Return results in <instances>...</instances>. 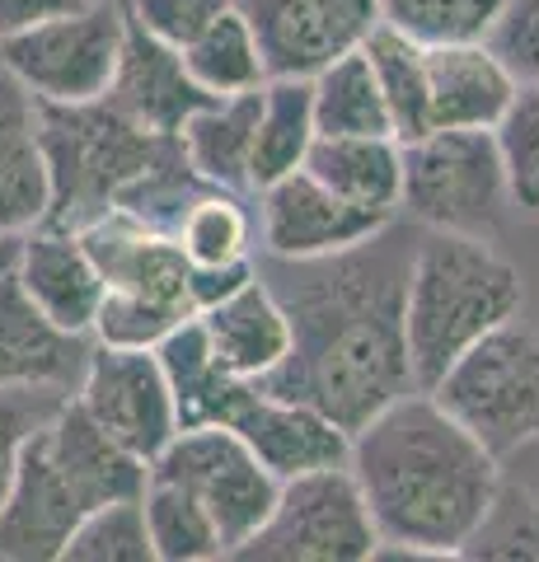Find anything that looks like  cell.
I'll use <instances>...</instances> for the list:
<instances>
[{
  "label": "cell",
  "instance_id": "obj_1",
  "mask_svg": "<svg viewBox=\"0 0 539 562\" xmlns=\"http://www.w3.org/2000/svg\"><path fill=\"white\" fill-rule=\"evenodd\" d=\"M413 239L390 221L357 249L258 268L291 314V357L263 390L315 403L347 431L413 390L404 342Z\"/></svg>",
  "mask_w": 539,
  "mask_h": 562
},
{
  "label": "cell",
  "instance_id": "obj_2",
  "mask_svg": "<svg viewBox=\"0 0 539 562\" xmlns=\"http://www.w3.org/2000/svg\"><path fill=\"white\" fill-rule=\"evenodd\" d=\"M347 469L367 497L375 558H460L489 512L502 460L427 390H408L352 431Z\"/></svg>",
  "mask_w": 539,
  "mask_h": 562
},
{
  "label": "cell",
  "instance_id": "obj_3",
  "mask_svg": "<svg viewBox=\"0 0 539 562\" xmlns=\"http://www.w3.org/2000/svg\"><path fill=\"white\" fill-rule=\"evenodd\" d=\"M526 281L489 235L423 231L404 281V342L413 390H431L479 338L520 319Z\"/></svg>",
  "mask_w": 539,
  "mask_h": 562
},
{
  "label": "cell",
  "instance_id": "obj_4",
  "mask_svg": "<svg viewBox=\"0 0 539 562\" xmlns=\"http://www.w3.org/2000/svg\"><path fill=\"white\" fill-rule=\"evenodd\" d=\"M38 132L47 160L43 225H61V231H80L85 221L117 206L179 140L146 132L142 122L117 113L109 99L38 103Z\"/></svg>",
  "mask_w": 539,
  "mask_h": 562
},
{
  "label": "cell",
  "instance_id": "obj_5",
  "mask_svg": "<svg viewBox=\"0 0 539 562\" xmlns=\"http://www.w3.org/2000/svg\"><path fill=\"white\" fill-rule=\"evenodd\" d=\"M94 268L103 277V301L94 314L90 342L103 347H160L183 319H193L188 277L193 262L183 258L179 239L155 231L123 206L85 221L80 231Z\"/></svg>",
  "mask_w": 539,
  "mask_h": 562
},
{
  "label": "cell",
  "instance_id": "obj_6",
  "mask_svg": "<svg viewBox=\"0 0 539 562\" xmlns=\"http://www.w3.org/2000/svg\"><path fill=\"white\" fill-rule=\"evenodd\" d=\"M497 460L539 441V328L520 319L479 338L427 390Z\"/></svg>",
  "mask_w": 539,
  "mask_h": 562
},
{
  "label": "cell",
  "instance_id": "obj_7",
  "mask_svg": "<svg viewBox=\"0 0 539 562\" xmlns=\"http://www.w3.org/2000/svg\"><path fill=\"white\" fill-rule=\"evenodd\" d=\"M507 173L493 132L437 127L404 140V188L398 211H408L423 231L489 235L502 221Z\"/></svg>",
  "mask_w": 539,
  "mask_h": 562
},
{
  "label": "cell",
  "instance_id": "obj_8",
  "mask_svg": "<svg viewBox=\"0 0 539 562\" xmlns=\"http://www.w3.org/2000/svg\"><path fill=\"white\" fill-rule=\"evenodd\" d=\"M380 549L375 520L347 464H328L277 487L268 520L245 539V562H367Z\"/></svg>",
  "mask_w": 539,
  "mask_h": 562
},
{
  "label": "cell",
  "instance_id": "obj_9",
  "mask_svg": "<svg viewBox=\"0 0 539 562\" xmlns=\"http://www.w3.org/2000/svg\"><path fill=\"white\" fill-rule=\"evenodd\" d=\"M127 38L123 0H85L0 43V66L38 103H94L109 94Z\"/></svg>",
  "mask_w": 539,
  "mask_h": 562
},
{
  "label": "cell",
  "instance_id": "obj_10",
  "mask_svg": "<svg viewBox=\"0 0 539 562\" xmlns=\"http://www.w3.org/2000/svg\"><path fill=\"white\" fill-rule=\"evenodd\" d=\"M150 473L179 483L206 506L225 539V558L245 549V539L268 520L282 487L231 427H179V436L150 460Z\"/></svg>",
  "mask_w": 539,
  "mask_h": 562
},
{
  "label": "cell",
  "instance_id": "obj_11",
  "mask_svg": "<svg viewBox=\"0 0 539 562\" xmlns=\"http://www.w3.org/2000/svg\"><path fill=\"white\" fill-rule=\"evenodd\" d=\"M71 398L117 446L132 450L146 464L179 436V408H173V394H169V380L160 371L155 347L94 342Z\"/></svg>",
  "mask_w": 539,
  "mask_h": 562
},
{
  "label": "cell",
  "instance_id": "obj_12",
  "mask_svg": "<svg viewBox=\"0 0 539 562\" xmlns=\"http://www.w3.org/2000/svg\"><path fill=\"white\" fill-rule=\"evenodd\" d=\"M254 198H258V211H254L258 249L277 262H310V258L357 249V244H367L394 221L390 211H371L338 198L310 169H295L287 179L258 188Z\"/></svg>",
  "mask_w": 539,
  "mask_h": 562
},
{
  "label": "cell",
  "instance_id": "obj_13",
  "mask_svg": "<svg viewBox=\"0 0 539 562\" xmlns=\"http://www.w3.org/2000/svg\"><path fill=\"white\" fill-rule=\"evenodd\" d=\"M235 10L254 29L268 76H315L380 24L375 0H235Z\"/></svg>",
  "mask_w": 539,
  "mask_h": 562
},
{
  "label": "cell",
  "instance_id": "obj_14",
  "mask_svg": "<svg viewBox=\"0 0 539 562\" xmlns=\"http://www.w3.org/2000/svg\"><path fill=\"white\" fill-rule=\"evenodd\" d=\"M225 427L258 454V464L277 483L328 469V464H347V450H352V431L343 422H334L305 398L272 394L263 384H254Z\"/></svg>",
  "mask_w": 539,
  "mask_h": 562
},
{
  "label": "cell",
  "instance_id": "obj_15",
  "mask_svg": "<svg viewBox=\"0 0 539 562\" xmlns=\"http://www.w3.org/2000/svg\"><path fill=\"white\" fill-rule=\"evenodd\" d=\"M80 516H85V506L66 487L57 464H52L43 431H38L29 441L20 469H14L5 502H0V558L5 562H61V549Z\"/></svg>",
  "mask_w": 539,
  "mask_h": 562
},
{
  "label": "cell",
  "instance_id": "obj_16",
  "mask_svg": "<svg viewBox=\"0 0 539 562\" xmlns=\"http://www.w3.org/2000/svg\"><path fill=\"white\" fill-rule=\"evenodd\" d=\"M520 80L489 47V38L427 47V122L460 132H493L512 109Z\"/></svg>",
  "mask_w": 539,
  "mask_h": 562
},
{
  "label": "cell",
  "instance_id": "obj_17",
  "mask_svg": "<svg viewBox=\"0 0 539 562\" xmlns=\"http://www.w3.org/2000/svg\"><path fill=\"white\" fill-rule=\"evenodd\" d=\"M198 324L212 342L216 361L245 384H263L282 371L291 357V314L282 295L268 286L263 272H254L245 286H235L225 301L206 305Z\"/></svg>",
  "mask_w": 539,
  "mask_h": 562
},
{
  "label": "cell",
  "instance_id": "obj_18",
  "mask_svg": "<svg viewBox=\"0 0 539 562\" xmlns=\"http://www.w3.org/2000/svg\"><path fill=\"white\" fill-rule=\"evenodd\" d=\"M14 277L29 291V301L61 333L90 338L99 301H103V277L76 231H61V225H33V231H24Z\"/></svg>",
  "mask_w": 539,
  "mask_h": 562
},
{
  "label": "cell",
  "instance_id": "obj_19",
  "mask_svg": "<svg viewBox=\"0 0 539 562\" xmlns=\"http://www.w3.org/2000/svg\"><path fill=\"white\" fill-rule=\"evenodd\" d=\"M103 99L117 113H127L132 122H142L146 132H160V136H179L183 122L202 103H212V94H202L198 80L188 76L179 47L150 38L132 20H127V38H123V57H117V70H113V85Z\"/></svg>",
  "mask_w": 539,
  "mask_h": 562
},
{
  "label": "cell",
  "instance_id": "obj_20",
  "mask_svg": "<svg viewBox=\"0 0 539 562\" xmlns=\"http://www.w3.org/2000/svg\"><path fill=\"white\" fill-rule=\"evenodd\" d=\"M43 446H47L52 464H57V473L66 479V487L76 492V502L85 512H90V506H103V502L142 497V487L150 479V464L117 446L71 394H66V403L43 427Z\"/></svg>",
  "mask_w": 539,
  "mask_h": 562
},
{
  "label": "cell",
  "instance_id": "obj_21",
  "mask_svg": "<svg viewBox=\"0 0 539 562\" xmlns=\"http://www.w3.org/2000/svg\"><path fill=\"white\" fill-rule=\"evenodd\" d=\"M90 338L61 333L47 314L29 301L20 277L0 281V384H57L76 390L90 357Z\"/></svg>",
  "mask_w": 539,
  "mask_h": 562
},
{
  "label": "cell",
  "instance_id": "obj_22",
  "mask_svg": "<svg viewBox=\"0 0 539 562\" xmlns=\"http://www.w3.org/2000/svg\"><path fill=\"white\" fill-rule=\"evenodd\" d=\"M47 216V160L38 99L0 66V235H24Z\"/></svg>",
  "mask_w": 539,
  "mask_h": 562
},
{
  "label": "cell",
  "instance_id": "obj_23",
  "mask_svg": "<svg viewBox=\"0 0 539 562\" xmlns=\"http://www.w3.org/2000/svg\"><path fill=\"white\" fill-rule=\"evenodd\" d=\"M155 357H160L173 408H179V427H225L239 403H245V394L254 390V384L235 380L216 361V351H212V342H206L198 314L183 319L169 338H160Z\"/></svg>",
  "mask_w": 539,
  "mask_h": 562
},
{
  "label": "cell",
  "instance_id": "obj_24",
  "mask_svg": "<svg viewBox=\"0 0 539 562\" xmlns=\"http://www.w3.org/2000/svg\"><path fill=\"white\" fill-rule=\"evenodd\" d=\"M258 99H263V85L249 94L212 99L179 127L183 160L198 169V179H206L212 188L254 198L249 192V155H254V127H258Z\"/></svg>",
  "mask_w": 539,
  "mask_h": 562
},
{
  "label": "cell",
  "instance_id": "obj_25",
  "mask_svg": "<svg viewBox=\"0 0 539 562\" xmlns=\"http://www.w3.org/2000/svg\"><path fill=\"white\" fill-rule=\"evenodd\" d=\"M338 198L398 216L404 188V140L398 136H315L305 165Z\"/></svg>",
  "mask_w": 539,
  "mask_h": 562
},
{
  "label": "cell",
  "instance_id": "obj_26",
  "mask_svg": "<svg viewBox=\"0 0 539 562\" xmlns=\"http://www.w3.org/2000/svg\"><path fill=\"white\" fill-rule=\"evenodd\" d=\"M315 99H310V76H268L263 99H258V127L249 155V192L287 179L305 165L315 146Z\"/></svg>",
  "mask_w": 539,
  "mask_h": 562
},
{
  "label": "cell",
  "instance_id": "obj_27",
  "mask_svg": "<svg viewBox=\"0 0 539 562\" xmlns=\"http://www.w3.org/2000/svg\"><path fill=\"white\" fill-rule=\"evenodd\" d=\"M315 99V132L319 136H394L385 94L375 85L367 52L352 47L310 76Z\"/></svg>",
  "mask_w": 539,
  "mask_h": 562
},
{
  "label": "cell",
  "instance_id": "obj_28",
  "mask_svg": "<svg viewBox=\"0 0 539 562\" xmlns=\"http://www.w3.org/2000/svg\"><path fill=\"white\" fill-rule=\"evenodd\" d=\"M179 57L188 66V76L198 80L202 94L225 99V94H249L268 80V66H263V52H258V38L249 20L239 14L235 5L216 14L193 43L179 47Z\"/></svg>",
  "mask_w": 539,
  "mask_h": 562
},
{
  "label": "cell",
  "instance_id": "obj_29",
  "mask_svg": "<svg viewBox=\"0 0 539 562\" xmlns=\"http://www.w3.org/2000/svg\"><path fill=\"white\" fill-rule=\"evenodd\" d=\"M173 239H179V249L193 268H235V262H254L258 221L245 192L206 188L183 211V221L173 225Z\"/></svg>",
  "mask_w": 539,
  "mask_h": 562
},
{
  "label": "cell",
  "instance_id": "obj_30",
  "mask_svg": "<svg viewBox=\"0 0 539 562\" xmlns=\"http://www.w3.org/2000/svg\"><path fill=\"white\" fill-rule=\"evenodd\" d=\"M142 512H146V535L155 562H212L225 558V539L206 506L183 492L179 483L150 473L142 487Z\"/></svg>",
  "mask_w": 539,
  "mask_h": 562
},
{
  "label": "cell",
  "instance_id": "obj_31",
  "mask_svg": "<svg viewBox=\"0 0 539 562\" xmlns=\"http://www.w3.org/2000/svg\"><path fill=\"white\" fill-rule=\"evenodd\" d=\"M361 52H367L375 85H380V94H385L394 136L413 140V136L431 132V122H427V47L390 24H375L367 33V43H361Z\"/></svg>",
  "mask_w": 539,
  "mask_h": 562
},
{
  "label": "cell",
  "instance_id": "obj_32",
  "mask_svg": "<svg viewBox=\"0 0 539 562\" xmlns=\"http://www.w3.org/2000/svg\"><path fill=\"white\" fill-rule=\"evenodd\" d=\"M460 558L474 562H539V497L530 487L502 479L489 512L464 539Z\"/></svg>",
  "mask_w": 539,
  "mask_h": 562
},
{
  "label": "cell",
  "instance_id": "obj_33",
  "mask_svg": "<svg viewBox=\"0 0 539 562\" xmlns=\"http://www.w3.org/2000/svg\"><path fill=\"white\" fill-rule=\"evenodd\" d=\"M61 562H155L142 497L90 506L66 539Z\"/></svg>",
  "mask_w": 539,
  "mask_h": 562
},
{
  "label": "cell",
  "instance_id": "obj_34",
  "mask_svg": "<svg viewBox=\"0 0 539 562\" xmlns=\"http://www.w3.org/2000/svg\"><path fill=\"white\" fill-rule=\"evenodd\" d=\"M497 10H502V0H375L380 24L408 33L423 47L489 38Z\"/></svg>",
  "mask_w": 539,
  "mask_h": 562
},
{
  "label": "cell",
  "instance_id": "obj_35",
  "mask_svg": "<svg viewBox=\"0 0 539 562\" xmlns=\"http://www.w3.org/2000/svg\"><path fill=\"white\" fill-rule=\"evenodd\" d=\"M493 136L507 173V202L526 221H539V85H520Z\"/></svg>",
  "mask_w": 539,
  "mask_h": 562
},
{
  "label": "cell",
  "instance_id": "obj_36",
  "mask_svg": "<svg viewBox=\"0 0 539 562\" xmlns=\"http://www.w3.org/2000/svg\"><path fill=\"white\" fill-rule=\"evenodd\" d=\"M66 394L71 390H57V384H0V502H5L29 441L52 422Z\"/></svg>",
  "mask_w": 539,
  "mask_h": 562
},
{
  "label": "cell",
  "instance_id": "obj_37",
  "mask_svg": "<svg viewBox=\"0 0 539 562\" xmlns=\"http://www.w3.org/2000/svg\"><path fill=\"white\" fill-rule=\"evenodd\" d=\"M489 47L520 85H539V0H502Z\"/></svg>",
  "mask_w": 539,
  "mask_h": 562
},
{
  "label": "cell",
  "instance_id": "obj_38",
  "mask_svg": "<svg viewBox=\"0 0 539 562\" xmlns=\"http://www.w3.org/2000/svg\"><path fill=\"white\" fill-rule=\"evenodd\" d=\"M123 5H127V20L142 24L150 38L183 47V43H193L216 14L231 10L235 0H123Z\"/></svg>",
  "mask_w": 539,
  "mask_h": 562
},
{
  "label": "cell",
  "instance_id": "obj_39",
  "mask_svg": "<svg viewBox=\"0 0 539 562\" xmlns=\"http://www.w3.org/2000/svg\"><path fill=\"white\" fill-rule=\"evenodd\" d=\"M76 5H85V0H0V43L57 20V14L76 10Z\"/></svg>",
  "mask_w": 539,
  "mask_h": 562
},
{
  "label": "cell",
  "instance_id": "obj_40",
  "mask_svg": "<svg viewBox=\"0 0 539 562\" xmlns=\"http://www.w3.org/2000/svg\"><path fill=\"white\" fill-rule=\"evenodd\" d=\"M20 239L24 235H0V281L14 272V262H20Z\"/></svg>",
  "mask_w": 539,
  "mask_h": 562
}]
</instances>
